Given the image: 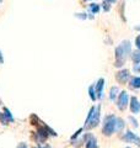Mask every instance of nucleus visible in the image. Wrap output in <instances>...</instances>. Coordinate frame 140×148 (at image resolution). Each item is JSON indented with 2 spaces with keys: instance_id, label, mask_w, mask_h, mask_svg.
Wrapping results in <instances>:
<instances>
[{
  "instance_id": "1",
  "label": "nucleus",
  "mask_w": 140,
  "mask_h": 148,
  "mask_svg": "<svg viewBox=\"0 0 140 148\" xmlns=\"http://www.w3.org/2000/svg\"><path fill=\"white\" fill-rule=\"evenodd\" d=\"M132 54V45L129 41H123L120 45L116 48V61H114V67L120 68L124 66L125 61L129 56Z\"/></svg>"
},
{
  "instance_id": "2",
  "label": "nucleus",
  "mask_w": 140,
  "mask_h": 148,
  "mask_svg": "<svg viewBox=\"0 0 140 148\" xmlns=\"http://www.w3.org/2000/svg\"><path fill=\"white\" fill-rule=\"evenodd\" d=\"M100 117H101V106H92L88 111L87 119L85 121V128L86 130H91L93 127L99 126L100 123Z\"/></svg>"
},
{
  "instance_id": "3",
  "label": "nucleus",
  "mask_w": 140,
  "mask_h": 148,
  "mask_svg": "<svg viewBox=\"0 0 140 148\" xmlns=\"http://www.w3.org/2000/svg\"><path fill=\"white\" fill-rule=\"evenodd\" d=\"M117 130V117L114 115H108L105 117V122H103V127H102V133L105 136L109 137L116 132Z\"/></svg>"
},
{
  "instance_id": "4",
  "label": "nucleus",
  "mask_w": 140,
  "mask_h": 148,
  "mask_svg": "<svg viewBox=\"0 0 140 148\" xmlns=\"http://www.w3.org/2000/svg\"><path fill=\"white\" fill-rule=\"evenodd\" d=\"M129 105V95L127 91H120L118 95V100H117V106L120 111H124Z\"/></svg>"
},
{
  "instance_id": "5",
  "label": "nucleus",
  "mask_w": 140,
  "mask_h": 148,
  "mask_svg": "<svg viewBox=\"0 0 140 148\" xmlns=\"http://www.w3.org/2000/svg\"><path fill=\"white\" fill-rule=\"evenodd\" d=\"M124 142H128V143H135L137 146L140 147V137L137 136L135 133H133L132 131H127L124 133V136L122 137Z\"/></svg>"
},
{
  "instance_id": "6",
  "label": "nucleus",
  "mask_w": 140,
  "mask_h": 148,
  "mask_svg": "<svg viewBox=\"0 0 140 148\" xmlns=\"http://www.w3.org/2000/svg\"><path fill=\"white\" fill-rule=\"evenodd\" d=\"M84 142H85L86 148H99L96 137L93 135H91V133H86V135L84 136Z\"/></svg>"
},
{
  "instance_id": "7",
  "label": "nucleus",
  "mask_w": 140,
  "mask_h": 148,
  "mask_svg": "<svg viewBox=\"0 0 140 148\" xmlns=\"http://www.w3.org/2000/svg\"><path fill=\"white\" fill-rule=\"evenodd\" d=\"M116 78H117V80H118V83H120V84H124V83H127L130 79L129 71H128V69H122V71H119L118 73H117Z\"/></svg>"
},
{
  "instance_id": "8",
  "label": "nucleus",
  "mask_w": 140,
  "mask_h": 148,
  "mask_svg": "<svg viewBox=\"0 0 140 148\" xmlns=\"http://www.w3.org/2000/svg\"><path fill=\"white\" fill-rule=\"evenodd\" d=\"M103 86H105V79L103 78H100V79L97 80V83H96V86H95L97 99H100V100L103 98Z\"/></svg>"
},
{
  "instance_id": "9",
  "label": "nucleus",
  "mask_w": 140,
  "mask_h": 148,
  "mask_svg": "<svg viewBox=\"0 0 140 148\" xmlns=\"http://www.w3.org/2000/svg\"><path fill=\"white\" fill-rule=\"evenodd\" d=\"M129 106H130V111H132V114H138L140 111V101L138 100L137 96L130 98Z\"/></svg>"
},
{
  "instance_id": "10",
  "label": "nucleus",
  "mask_w": 140,
  "mask_h": 148,
  "mask_svg": "<svg viewBox=\"0 0 140 148\" xmlns=\"http://www.w3.org/2000/svg\"><path fill=\"white\" fill-rule=\"evenodd\" d=\"M130 88L132 89H140V77H134L130 79Z\"/></svg>"
},
{
  "instance_id": "11",
  "label": "nucleus",
  "mask_w": 140,
  "mask_h": 148,
  "mask_svg": "<svg viewBox=\"0 0 140 148\" xmlns=\"http://www.w3.org/2000/svg\"><path fill=\"white\" fill-rule=\"evenodd\" d=\"M118 92H119L118 86H112L111 90H109V100L111 101H114L116 98H117V95H118Z\"/></svg>"
},
{
  "instance_id": "12",
  "label": "nucleus",
  "mask_w": 140,
  "mask_h": 148,
  "mask_svg": "<svg viewBox=\"0 0 140 148\" xmlns=\"http://www.w3.org/2000/svg\"><path fill=\"white\" fill-rule=\"evenodd\" d=\"M100 9H101L100 4L92 3V4H90V5H88V10H90V12H91V14H99Z\"/></svg>"
},
{
  "instance_id": "13",
  "label": "nucleus",
  "mask_w": 140,
  "mask_h": 148,
  "mask_svg": "<svg viewBox=\"0 0 140 148\" xmlns=\"http://www.w3.org/2000/svg\"><path fill=\"white\" fill-rule=\"evenodd\" d=\"M88 95H90V99L92 101H96L97 100V94H96V89L95 86L91 85L90 88H88Z\"/></svg>"
},
{
  "instance_id": "14",
  "label": "nucleus",
  "mask_w": 140,
  "mask_h": 148,
  "mask_svg": "<svg viewBox=\"0 0 140 148\" xmlns=\"http://www.w3.org/2000/svg\"><path fill=\"white\" fill-rule=\"evenodd\" d=\"M132 58L134 63H140V49H137L132 52Z\"/></svg>"
},
{
  "instance_id": "15",
  "label": "nucleus",
  "mask_w": 140,
  "mask_h": 148,
  "mask_svg": "<svg viewBox=\"0 0 140 148\" xmlns=\"http://www.w3.org/2000/svg\"><path fill=\"white\" fill-rule=\"evenodd\" d=\"M4 115H5V117L9 122H14V116L11 115L10 112V110H9L7 108H4Z\"/></svg>"
},
{
  "instance_id": "16",
  "label": "nucleus",
  "mask_w": 140,
  "mask_h": 148,
  "mask_svg": "<svg viewBox=\"0 0 140 148\" xmlns=\"http://www.w3.org/2000/svg\"><path fill=\"white\" fill-rule=\"evenodd\" d=\"M123 128H124V121L122 119L117 117V130H116V132H120Z\"/></svg>"
},
{
  "instance_id": "17",
  "label": "nucleus",
  "mask_w": 140,
  "mask_h": 148,
  "mask_svg": "<svg viewBox=\"0 0 140 148\" xmlns=\"http://www.w3.org/2000/svg\"><path fill=\"white\" fill-rule=\"evenodd\" d=\"M102 9L106 11V12H108L111 10V3L108 1H106V0H103V3H102Z\"/></svg>"
},
{
  "instance_id": "18",
  "label": "nucleus",
  "mask_w": 140,
  "mask_h": 148,
  "mask_svg": "<svg viewBox=\"0 0 140 148\" xmlns=\"http://www.w3.org/2000/svg\"><path fill=\"white\" fill-rule=\"evenodd\" d=\"M75 17L80 18V20H86V18H87V14H85V12H77V14H75Z\"/></svg>"
},
{
  "instance_id": "19",
  "label": "nucleus",
  "mask_w": 140,
  "mask_h": 148,
  "mask_svg": "<svg viewBox=\"0 0 140 148\" xmlns=\"http://www.w3.org/2000/svg\"><path fill=\"white\" fill-rule=\"evenodd\" d=\"M0 121H1L3 125H7V123H9V121L6 120V117H5V115H4V112H0Z\"/></svg>"
},
{
  "instance_id": "20",
  "label": "nucleus",
  "mask_w": 140,
  "mask_h": 148,
  "mask_svg": "<svg viewBox=\"0 0 140 148\" xmlns=\"http://www.w3.org/2000/svg\"><path fill=\"white\" fill-rule=\"evenodd\" d=\"M133 71H134V73H140V63H134Z\"/></svg>"
},
{
  "instance_id": "21",
  "label": "nucleus",
  "mask_w": 140,
  "mask_h": 148,
  "mask_svg": "<svg viewBox=\"0 0 140 148\" xmlns=\"http://www.w3.org/2000/svg\"><path fill=\"white\" fill-rule=\"evenodd\" d=\"M129 120H130V122H132V125L134 127H138L139 125H138V121H137V119L133 117V116H129Z\"/></svg>"
},
{
  "instance_id": "22",
  "label": "nucleus",
  "mask_w": 140,
  "mask_h": 148,
  "mask_svg": "<svg viewBox=\"0 0 140 148\" xmlns=\"http://www.w3.org/2000/svg\"><path fill=\"white\" fill-rule=\"evenodd\" d=\"M82 132V128H80V130H79V131L77 132H75V135H73L71 136V141H74V140H76V138H77V136L79 135H80V133Z\"/></svg>"
},
{
  "instance_id": "23",
  "label": "nucleus",
  "mask_w": 140,
  "mask_h": 148,
  "mask_svg": "<svg viewBox=\"0 0 140 148\" xmlns=\"http://www.w3.org/2000/svg\"><path fill=\"white\" fill-rule=\"evenodd\" d=\"M135 46H137L138 49H140V35L137 36V38H135Z\"/></svg>"
},
{
  "instance_id": "24",
  "label": "nucleus",
  "mask_w": 140,
  "mask_h": 148,
  "mask_svg": "<svg viewBox=\"0 0 140 148\" xmlns=\"http://www.w3.org/2000/svg\"><path fill=\"white\" fill-rule=\"evenodd\" d=\"M17 148H27V146H26V143H20L17 146Z\"/></svg>"
},
{
  "instance_id": "25",
  "label": "nucleus",
  "mask_w": 140,
  "mask_h": 148,
  "mask_svg": "<svg viewBox=\"0 0 140 148\" xmlns=\"http://www.w3.org/2000/svg\"><path fill=\"white\" fill-rule=\"evenodd\" d=\"M3 63H4V57H3L1 51H0V64H3Z\"/></svg>"
},
{
  "instance_id": "26",
  "label": "nucleus",
  "mask_w": 140,
  "mask_h": 148,
  "mask_svg": "<svg viewBox=\"0 0 140 148\" xmlns=\"http://www.w3.org/2000/svg\"><path fill=\"white\" fill-rule=\"evenodd\" d=\"M106 1H108V3H111V4H116L117 0H106Z\"/></svg>"
},
{
  "instance_id": "27",
  "label": "nucleus",
  "mask_w": 140,
  "mask_h": 148,
  "mask_svg": "<svg viewBox=\"0 0 140 148\" xmlns=\"http://www.w3.org/2000/svg\"><path fill=\"white\" fill-rule=\"evenodd\" d=\"M134 30H135V31H140V25L135 26V27H134Z\"/></svg>"
},
{
  "instance_id": "28",
  "label": "nucleus",
  "mask_w": 140,
  "mask_h": 148,
  "mask_svg": "<svg viewBox=\"0 0 140 148\" xmlns=\"http://www.w3.org/2000/svg\"><path fill=\"white\" fill-rule=\"evenodd\" d=\"M35 148H50L49 146H39V147H35Z\"/></svg>"
},
{
  "instance_id": "29",
  "label": "nucleus",
  "mask_w": 140,
  "mask_h": 148,
  "mask_svg": "<svg viewBox=\"0 0 140 148\" xmlns=\"http://www.w3.org/2000/svg\"><path fill=\"white\" fill-rule=\"evenodd\" d=\"M84 1H91V0H84Z\"/></svg>"
},
{
  "instance_id": "30",
  "label": "nucleus",
  "mask_w": 140,
  "mask_h": 148,
  "mask_svg": "<svg viewBox=\"0 0 140 148\" xmlns=\"http://www.w3.org/2000/svg\"><path fill=\"white\" fill-rule=\"evenodd\" d=\"M3 1H4V0H0V3H3Z\"/></svg>"
},
{
  "instance_id": "31",
  "label": "nucleus",
  "mask_w": 140,
  "mask_h": 148,
  "mask_svg": "<svg viewBox=\"0 0 140 148\" xmlns=\"http://www.w3.org/2000/svg\"><path fill=\"white\" fill-rule=\"evenodd\" d=\"M125 148H132V147H125Z\"/></svg>"
}]
</instances>
